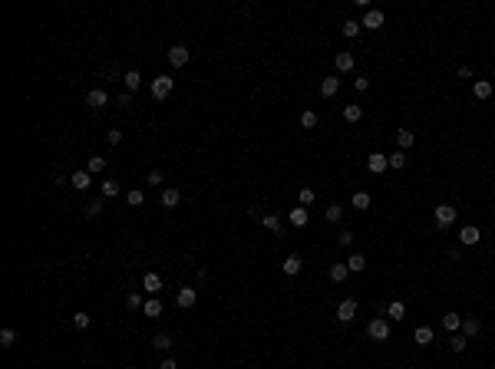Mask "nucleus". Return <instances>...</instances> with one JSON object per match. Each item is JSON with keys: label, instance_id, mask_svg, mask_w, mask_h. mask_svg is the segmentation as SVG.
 Listing matches in <instances>:
<instances>
[{"label": "nucleus", "instance_id": "1", "mask_svg": "<svg viewBox=\"0 0 495 369\" xmlns=\"http://www.w3.org/2000/svg\"><path fill=\"white\" fill-rule=\"evenodd\" d=\"M172 86H175V79H172V76H155V79H152V96H155L158 102H162V99H169Z\"/></svg>", "mask_w": 495, "mask_h": 369}, {"label": "nucleus", "instance_id": "2", "mask_svg": "<svg viewBox=\"0 0 495 369\" xmlns=\"http://www.w3.org/2000/svg\"><path fill=\"white\" fill-rule=\"evenodd\" d=\"M456 208H452V204H439V208H436V224H439L442 231L449 228V224H452V221H456Z\"/></svg>", "mask_w": 495, "mask_h": 369}, {"label": "nucleus", "instance_id": "3", "mask_svg": "<svg viewBox=\"0 0 495 369\" xmlns=\"http://www.w3.org/2000/svg\"><path fill=\"white\" fill-rule=\"evenodd\" d=\"M189 60H192L189 47H182V43H179V47H172V50H169V63H172L175 70H182V66L189 63Z\"/></svg>", "mask_w": 495, "mask_h": 369}, {"label": "nucleus", "instance_id": "4", "mask_svg": "<svg viewBox=\"0 0 495 369\" xmlns=\"http://www.w3.org/2000/svg\"><path fill=\"white\" fill-rule=\"evenodd\" d=\"M383 24H386L383 10H367V14H363V30H380Z\"/></svg>", "mask_w": 495, "mask_h": 369}, {"label": "nucleus", "instance_id": "5", "mask_svg": "<svg viewBox=\"0 0 495 369\" xmlns=\"http://www.w3.org/2000/svg\"><path fill=\"white\" fill-rule=\"evenodd\" d=\"M367 168H370L373 175L386 172V168H390V155H383V152H373V155L367 158Z\"/></svg>", "mask_w": 495, "mask_h": 369}, {"label": "nucleus", "instance_id": "6", "mask_svg": "<svg viewBox=\"0 0 495 369\" xmlns=\"http://www.w3.org/2000/svg\"><path fill=\"white\" fill-rule=\"evenodd\" d=\"M370 339H390V323L383 320V316H377V320L370 323Z\"/></svg>", "mask_w": 495, "mask_h": 369}, {"label": "nucleus", "instance_id": "7", "mask_svg": "<svg viewBox=\"0 0 495 369\" xmlns=\"http://www.w3.org/2000/svg\"><path fill=\"white\" fill-rule=\"evenodd\" d=\"M459 241H462V244H465V247H475V244H479V241H482V231H479V228H475V224H465V228H462V231H459Z\"/></svg>", "mask_w": 495, "mask_h": 369}, {"label": "nucleus", "instance_id": "8", "mask_svg": "<svg viewBox=\"0 0 495 369\" xmlns=\"http://www.w3.org/2000/svg\"><path fill=\"white\" fill-rule=\"evenodd\" d=\"M195 300H198V290H195V287H182L179 297H175V303H179L182 310H192V306H195Z\"/></svg>", "mask_w": 495, "mask_h": 369}, {"label": "nucleus", "instance_id": "9", "mask_svg": "<svg viewBox=\"0 0 495 369\" xmlns=\"http://www.w3.org/2000/svg\"><path fill=\"white\" fill-rule=\"evenodd\" d=\"M106 102H109V93H106V89H89L86 93V106L89 109H102Z\"/></svg>", "mask_w": 495, "mask_h": 369}, {"label": "nucleus", "instance_id": "10", "mask_svg": "<svg viewBox=\"0 0 495 369\" xmlns=\"http://www.w3.org/2000/svg\"><path fill=\"white\" fill-rule=\"evenodd\" d=\"M357 316V300H340V306H337V320L340 323H350Z\"/></svg>", "mask_w": 495, "mask_h": 369}, {"label": "nucleus", "instance_id": "11", "mask_svg": "<svg viewBox=\"0 0 495 369\" xmlns=\"http://www.w3.org/2000/svg\"><path fill=\"white\" fill-rule=\"evenodd\" d=\"M142 290H149V293H152V297H155V293H158V290H162V277H158V274H155V270H149V274L142 277Z\"/></svg>", "mask_w": 495, "mask_h": 369}, {"label": "nucleus", "instance_id": "12", "mask_svg": "<svg viewBox=\"0 0 495 369\" xmlns=\"http://www.w3.org/2000/svg\"><path fill=\"white\" fill-rule=\"evenodd\" d=\"M337 93H340V79L337 76H323L320 79V96L330 99V96H337Z\"/></svg>", "mask_w": 495, "mask_h": 369}, {"label": "nucleus", "instance_id": "13", "mask_svg": "<svg viewBox=\"0 0 495 369\" xmlns=\"http://www.w3.org/2000/svg\"><path fill=\"white\" fill-rule=\"evenodd\" d=\"M70 181H73V188H76V191H86L89 185H93V175L83 168V172H73V178H70Z\"/></svg>", "mask_w": 495, "mask_h": 369}, {"label": "nucleus", "instance_id": "14", "mask_svg": "<svg viewBox=\"0 0 495 369\" xmlns=\"http://www.w3.org/2000/svg\"><path fill=\"white\" fill-rule=\"evenodd\" d=\"M327 274H330V280H334V283H344L347 277H350V267H347V264H330Z\"/></svg>", "mask_w": 495, "mask_h": 369}, {"label": "nucleus", "instance_id": "15", "mask_svg": "<svg viewBox=\"0 0 495 369\" xmlns=\"http://www.w3.org/2000/svg\"><path fill=\"white\" fill-rule=\"evenodd\" d=\"M307 221H310V211H307L304 204H297V208L291 211V224H294V228H304Z\"/></svg>", "mask_w": 495, "mask_h": 369}, {"label": "nucleus", "instance_id": "16", "mask_svg": "<svg viewBox=\"0 0 495 369\" xmlns=\"http://www.w3.org/2000/svg\"><path fill=\"white\" fill-rule=\"evenodd\" d=\"M479 333H482V323L475 320V316H469V320H462V336H465V339L479 336Z\"/></svg>", "mask_w": 495, "mask_h": 369}, {"label": "nucleus", "instance_id": "17", "mask_svg": "<svg viewBox=\"0 0 495 369\" xmlns=\"http://www.w3.org/2000/svg\"><path fill=\"white\" fill-rule=\"evenodd\" d=\"M300 267H304V260H300L297 254H291V257H284V274H287V277L300 274Z\"/></svg>", "mask_w": 495, "mask_h": 369}, {"label": "nucleus", "instance_id": "18", "mask_svg": "<svg viewBox=\"0 0 495 369\" xmlns=\"http://www.w3.org/2000/svg\"><path fill=\"white\" fill-rule=\"evenodd\" d=\"M396 142H400V149H403V152L413 149V145H416V132H409V129H400V132H396Z\"/></svg>", "mask_w": 495, "mask_h": 369}, {"label": "nucleus", "instance_id": "19", "mask_svg": "<svg viewBox=\"0 0 495 369\" xmlns=\"http://www.w3.org/2000/svg\"><path fill=\"white\" fill-rule=\"evenodd\" d=\"M179 201H182V191L179 188H165L162 191V204H165V208H179Z\"/></svg>", "mask_w": 495, "mask_h": 369}, {"label": "nucleus", "instance_id": "20", "mask_svg": "<svg viewBox=\"0 0 495 369\" xmlns=\"http://www.w3.org/2000/svg\"><path fill=\"white\" fill-rule=\"evenodd\" d=\"M413 339H416V346H429L432 343V326H416Z\"/></svg>", "mask_w": 495, "mask_h": 369}, {"label": "nucleus", "instance_id": "21", "mask_svg": "<svg viewBox=\"0 0 495 369\" xmlns=\"http://www.w3.org/2000/svg\"><path fill=\"white\" fill-rule=\"evenodd\" d=\"M142 313H145V316H162V300L149 297V300H145V306H142Z\"/></svg>", "mask_w": 495, "mask_h": 369}, {"label": "nucleus", "instance_id": "22", "mask_svg": "<svg viewBox=\"0 0 495 369\" xmlns=\"http://www.w3.org/2000/svg\"><path fill=\"white\" fill-rule=\"evenodd\" d=\"M492 83H488V79H479V83H475V86H472V93H475V99H488V96H492Z\"/></svg>", "mask_w": 495, "mask_h": 369}, {"label": "nucleus", "instance_id": "23", "mask_svg": "<svg viewBox=\"0 0 495 369\" xmlns=\"http://www.w3.org/2000/svg\"><path fill=\"white\" fill-rule=\"evenodd\" d=\"M152 349H158V353H169V349H172V336H169V333H158V336L152 339Z\"/></svg>", "mask_w": 495, "mask_h": 369}, {"label": "nucleus", "instance_id": "24", "mask_svg": "<svg viewBox=\"0 0 495 369\" xmlns=\"http://www.w3.org/2000/svg\"><path fill=\"white\" fill-rule=\"evenodd\" d=\"M442 326H446L449 333L462 330V316H459V313H446V316H442Z\"/></svg>", "mask_w": 495, "mask_h": 369}, {"label": "nucleus", "instance_id": "25", "mask_svg": "<svg viewBox=\"0 0 495 369\" xmlns=\"http://www.w3.org/2000/svg\"><path fill=\"white\" fill-rule=\"evenodd\" d=\"M344 119H347V122H360V119H363V106H357V102H350V106L344 109Z\"/></svg>", "mask_w": 495, "mask_h": 369}, {"label": "nucleus", "instance_id": "26", "mask_svg": "<svg viewBox=\"0 0 495 369\" xmlns=\"http://www.w3.org/2000/svg\"><path fill=\"white\" fill-rule=\"evenodd\" d=\"M354 70V53H337V73H350Z\"/></svg>", "mask_w": 495, "mask_h": 369}, {"label": "nucleus", "instance_id": "27", "mask_svg": "<svg viewBox=\"0 0 495 369\" xmlns=\"http://www.w3.org/2000/svg\"><path fill=\"white\" fill-rule=\"evenodd\" d=\"M370 204H373V198H370L367 191H354V208L357 211H367Z\"/></svg>", "mask_w": 495, "mask_h": 369}, {"label": "nucleus", "instance_id": "28", "mask_svg": "<svg viewBox=\"0 0 495 369\" xmlns=\"http://www.w3.org/2000/svg\"><path fill=\"white\" fill-rule=\"evenodd\" d=\"M347 267H350V274H360V270L367 267V257H363V254H350V260H347Z\"/></svg>", "mask_w": 495, "mask_h": 369}, {"label": "nucleus", "instance_id": "29", "mask_svg": "<svg viewBox=\"0 0 495 369\" xmlns=\"http://www.w3.org/2000/svg\"><path fill=\"white\" fill-rule=\"evenodd\" d=\"M119 191H122V185H119L116 178H106V181H102V195H106V198H116Z\"/></svg>", "mask_w": 495, "mask_h": 369}, {"label": "nucleus", "instance_id": "30", "mask_svg": "<svg viewBox=\"0 0 495 369\" xmlns=\"http://www.w3.org/2000/svg\"><path fill=\"white\" fill-rule=\"evenodd\" d=\"M102 168H106V158H99V155L86 158V172H89V175H99Z\"/></svg>", "mask_w": 495, "mask_h": 369}, {"label": "nucleus", "instance_id": "31", "mask_svg": "<svg viewBox=\"0 0 495 369\" xmlns=\"http://www.w3.org/2000/svg\"><path fill=\"white\" fill-rule=\"evenodd\" d=\"M139 86H142V73L139 70H129L126 73V89L132 93V89H139Z\"/></svg>", "mask_w": 495, "mask_h": 369}, {"label": "nucleus", "instance_id": "32", "mask_svg": "<svg viewBox=\"0 0 495 369\" xmlns=\"http://www.w3.org/2000/svg\"><path fill=\"white\" fill-rule=\"evenodd\" d=\"M323 218H327L330 224H337V221L344 218V211H340V204H327V211H323Z\"/></svg>", "mask_w": 495, "mask_h": 369}, {"label": "nucleus", "instance_id": "33", "mask_svg": "<svg viewBox=\"0 0 495 369\" xmlns=\"http://www.w3.org/2000/svg\"><path fill=\"white\" fill-rule=\"evenodd\" d=\"M261 224H264L267 231H274V234L281 231V218H277V214H264V218H261Z\"/></svg>", "mask_w": 495, "mask_h": 369}, {"label": "nucleus", "instance_id": "34", "mask_svg": "<svg viewBox=\"0 0 495 369\" xmlns=\"http://www.w3.org/2000/svg\"><path fill=\"white\" fill-rule=\"evenodd\" d=\"M360 30H363L360 20H344V37H357Z\"/></svg>", "mask_w": 495, "mask_h": 369}, {"label": "nucleus", "instance_id": "35", "mask_svg": "<svg viewBox=\"0 0 495 369\" xmlns=\"http://www.w3.org/2000/svg\"><path fill=\"white\" fill-rule=\"evenodd\" d=\"M126 201H129V204H132V208H139V204H142V201H145V195H142V191H139V188H129V191H126Z\"/></svg>", "mask_w": 495, "mask_h": 369}, {"label": "nucleus", "instance_id": "36", "mask_svg": "<svg viewBox=\"0 0 495 369\" xmlns=\"http://www.w3.org/2000/svg\"><path fill=\"white\" fill-rule=\"evenodd\" d=\"M300 126H304V129H314V126H317V112H314V109L300 112Z\"/></svg>", "mask_w": 495, "mask_h": 369}, {"label": "nucleus", "instance_id": "37", "mask_svg": "<svg viewBox=\"0 0 495 369\" xmlns=\"http://www.w3.org/2000/svg\"><path fill=\"white\" fill-rule=\"evenodd\" d=\"M390 168H406V152H393V155H390Z\"/></svg>", "mask_w": 495, "mask_h": 369}, {"label": "nucleus", "instance_id": "38", "mask_svg": "<svg viewBox=\"0 0 495 369\" xmlns=\"http://www.w3.org/2000/svg\"><path fill=\"white\" fill-rule=\"evenodd\" d=\"M83 211H86V218H99V214L106 211V208H102V201H89L86 208H83Z\"/></svg>", "mask_w": 495, "mask_h": 369}, {"label": "nucleus", "instance_id": "39", "mask_svg": "<svg viewBox=\"0 0 495 369\" xmlns=\"http://www.w3.org/2000/svg\"><path fill=\"white\" fill-rule=\"evenodd\" d=\"M14 339H17V333L10 330V326H7V330H0V346H4V349H10V346H14Z\"/></svg>", "mask_w": 495, "mask_h": 369}, {"label": "nucleus", "instance_id": "40", "mask_svg": "<svg viewBox=\"0 0 495 369\" xmlns=\"http://www.w3.org/2000/svg\"><path fill=\"white\" fill-rule=\"evenodd\" d=\"M403 313H406V306H403L400 300H393V303H390V320H403Z\"/></svg>", "mask_w": 495, "mask_h": 369}, {"label": "nucleus", "instance_id": "41", "mask_svg": "<svg viewBox=\"0 0 495 369\" xmlns=\"http://www.w3.org/2000/svg\"><path fill=\"white\" fill-rule=\"evenodd\" d=\"M73 326H76V330H86V326H89V313H83V310L73 313Z\"/></svg>", "mask_w": 495, "mask_h": 369}, {"label": "nucleus", "instance_id": "42", "mask_svg": "<svg viewBox=\"0 0 495 369\" xmlns=\"http://www.w3.org/2000/svg\"><path fill=\"white\" fill-rule=\"evenodd\" d=\"M314 198H317L314 188H300V204H304V208H310V204H314Z\"/></svg>", "mask_w": 495, "mask_h": 369}, {"label": "nucleus", "instance_id": "43", "mask_svg": "<svg viewBox=\"0 0 495 369\" xmlns=\"http://www.w3.org/2000/svg\"><path fill=\"white\" fill-rule=\"evenodd\" d=\"M126 303L132 306V310H142V306H145V300H142V293H135V290H132V293L126 297Z\"/></svg>", "mask_w": 495, "mask_h": 369}, {"label": "nucleus", "instance_id": "44", "mask_svg": "<svg viewBox=\"0 0 495 369\" xmlns=\"http://www.w3.org/2000/svg\"><path fill=\"white\" fill-rule=\"evenodd\" d=\"M465 343H469L465 336H452V339H449V346H452V353H462V349H465Z\"/></svg>", "mask_w": 495, "mask_h": 369}, {"label": "nucleus", "instance_id": "45", "mask_svg": "<svg viewBox=\"0 0 495 369\" xmlns=\"http://www.w3.org/2000/svg\"><path fill=\"white\" fill-rule=\"evenodd\" d=\"M162 181H165V172L162 168H152L149 172V185H162Z\"/></svg>", "mask_w": 495, "mask_h": 369}, {"label": "nucleus", "instance_id": "46", "mask_svg": "<svg viewBox=\"0 0 495 369\" xmlns=\"http://www.w3.org/2000/svg\"><path fill=\"white\" fill-rule=\"evenodd\" d=\"M337 241H340V247H350V244H354V231H340Z\"/></svg>", "mask_w": 495, "mask_h": 369}, {"label": "nucleus", "instance_id": "47", "mask_svg": "<svg viewBox=\"0 0 495 369\" xmlns=\"http://www.w3.org/2000/svg\"><path fill=\"white\" fill-rule=\"evenodd\" d=\"M354 89H357V93H367V89H370V79L367 76H357L354 79Z\"/></svg>", "mask_w": 495, "mask_h": 369}, {"label": "nucleus", "instance_id": "48", "mask_svg": "<svg viewBox=\"0 0 495 369\" xmlns=\"http://www.w3.org/2000/svg\"><path fill=\"white\" fill-rule=\"evenodd\" d=\"M106 139H109V145H119V142H122V132H119V129H109Z\"/></svg>", "mask_w": 495, "mask_h": 369}, {"label": "nucleus", "instance_id": "49", "mask_svg": "<svg viewBox=\"0 0 495 369\" xmlns=\"http://www.w3.org/2000/svg\"><path fill=\"white\" fill-rule=\"evenodd\" d=\"M119 106H122V109H129V106H132V93H122V96H119Z\"/></svg>", "mask_w": 495, "mask_h": 369}, {"label": "nucleus", "instance_id": "50", "mask_svg": "<svg viewBox=\"0 0 495 369\" xmlns=\"http://www.w3.org/2000/svg\"><path fill=\"white\" fill-rule=\"evenodd\" d=\"M158 369H179V362H175L172 356H169V359H162V366H158Z\"/></svg>", "mask_w": 495, "mask_h": 369}]
</instances>
